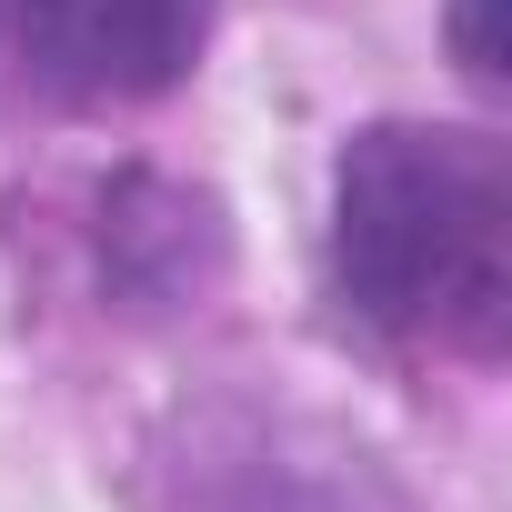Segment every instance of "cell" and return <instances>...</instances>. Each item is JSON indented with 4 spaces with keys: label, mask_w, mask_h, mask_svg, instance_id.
I'll return each instance as SVG.
<instances>
[{
    "label": "cell",
    "mask_w": 512,
    "mask_h": 512,
    "mask_svg": "<svg viewBox=\"0 0 512 512\" xmlns=\"http://www.w3.org/2000/svg\"><path fill=\"white\" fill-rule=\"evenodd\" d=\"M332 282L372 332L502 352L512 332V161L492 131L372 121L332 161Z\"/></svg>",
    "instance_id": "6da1fadb"
},
{
    "label": "cell",
    "mask_w": 512,
    "mask_h": 512,
    "mask_svg": "<svg viewBox=\"0 0 512 512\" xmlns=\"http://www.w3.org/2000/svg\"><path fill=\"white\" fill-rule=\"evenodd\" d=\"M11 51L71 101H161L211 31V0H0Z\"/></svg>",
    "instance_id": "7a4b0ae2"
},
{
    "label": "cell",
    "mask_w": 512,
    "mask_h": 512,
    "mask_svg": "<svg viewBox=\"0 0 512 512\" xmlns=\"http://www.w3.org/2000/svg\"><path fill=\"white\" fill-rule=\"evenodd\" d=\"M452 61L472 91H502L512 81V41H502V0H452Z\"/></svg>",
    "instance_id": "3957f363"
}]
</instances>
